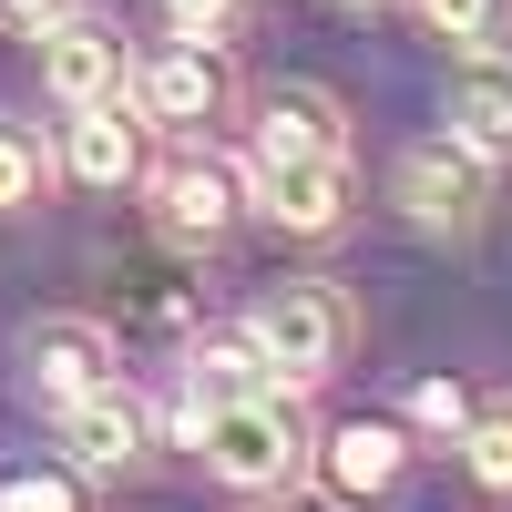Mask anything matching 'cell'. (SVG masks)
<instances>
[{
  "instance_id": "1",
  "label": "cell",
  "mask_w": 512,
  "mask_h": 512,
  "mask_svg": "<svg viewBox=\"0 0 512 512\" xmlns=\"http://www.w3.org/2000/svg\"><path fill=\"white\" fill-rule=\"evenodd\" d=\"M195 451L226 492H287L308 472V420H297V390H246L226 410H195Z\"/></svg>"
},
{
  "instance_id": "2",
  "label": "cell",
  "mask_w": 512,
  "mask_h": 512,
  "mask_svg": "<svg viewBox=\"0 0 512 512\" xmlns=\"http://www.w3.org/2000/svg\"><path fill=\"white\" fill-rule=\"evenodd\" d=\"M246 338L267 349V369L287 379V390H308V379H328L338 349H349V308H338V287L287 277V287H267V297L246 308Z\"/></svg>"
},
{
  "instance_id": "3",
  "label": "cell",
  "mask_w": 512,
  "mask_h": 512,
  "mask_svg": "<svg viewBox=\"0 0 512 512\" xmlns=\"http://www.w3.org/2000/svg\"><path fill=\"white\" fill-rule=\"evenodd\" d=\"M21 369H31V390L52 400V410H72L82 390L123 379V349H113L103 318H31L21 328Z\"/></svg>"
},
{
  "instance_id": "4",
  "label": "cell",
  "mask_w": 512,
  "mask_h": 512,
  "mask_svg": "<svg viewBox=\"0 0 512 512\" xmlns=\"http://www.w3.org/2000/svg\"><path fill=\"white\" fill-rule=\"evenodd\" d=\"M400 205H410V216L420 226H431V236H472L482 226V205H492V164L472 154V144H420L410 164H400Z\"/></svg>"
},
{
  "instance_id": "5",
  "label": "cell",
  "mask_w": 512,
  "mask_h": 512,
  "mask_svg": "<svg viewBox=\"0 0 512 512\" xmlns=\"http://www.w3.org/2000/svg\"><path fill=\"white\" fill-rule=\"evenodd\" d=\"M134 113L144 123H216L226 113V52H216V31H175L164 52L144 62L134 82Z\"/></svg>"
},
{
  "instance_id": "6",
  "label": "cell",
  "mask_w": 512,
  "mask_h": 512,
  "mask_svg": "<svg viewBox=\"0 0 512 512\" xmlns=\"http://www.w3.org/2000/svg\"><path fill=\"white\" fill-rule=\"evenodd\" d=\"M256 205H267L287 236H328L349 216V144H328V154H256Z\"/></svg>"
},
{
  "instance_id": "7",
  "label": "cell",
  "mask_w": 512,
  "mask_h": 512,
  "mask_svg": "<svg viewBox=\"0 0 512 512\" xmlns=\"http://www.w3.org/2000/svg\"><path fill=\"white\" fill-rule=\"evenodd\" d=\"M441 113H451V144H472L482 164H512V52L502 41H472V52L451 62Z\"/></svg>"
},
{
  "instance_id": "8",
  "label": "cell",
  "mask_w": 512,
  "mask_h": 512,
  "mask_svg": "<svg viewBox=\"0 0 512 512\" xmlns=\"http://www.w3.org/2000/svg\"><path fill=\"white\" fill-rule=\"evenodd\" d=\"M62 164H72V185H134L144 175V113L134 93H103V103H72V134H62Z\"/></svg>"
},
{
  "instance_id": "9",
  "label": "cell",
  "mask_w": 512,
  "mask_h": 512,
  "mask_svg": "<svg viewBox=\"0 0 512 512\" xmlns=\"http://www.w3.org/2000/svg\"><path fill=\"white\" fill-rule=\"evenodd\" d=\"M236 205H246L236 164H216V154H185V164H164V185H154V226L175 236V246H216V236L236 226Z\"/></svg>"
},
{
  "instance_id": "10",
  "label": "cell",
  "mask_w": 512,
  "mask_h": 512,
  "mask_svg": "<svg viewBox=\"0 0 512 512\" xmlns=\"http://www.w3.org/2000/svg\"><path fill=\"white\" fill-rule=\"evenodd\" d=\"M62 451H72V472H123V461H144V400L123 390V379L82 390L62 410Z\"/></svg>"
},
{
  "instance_id": "11",
  "label": "cell",
  "mask_w": 512,
  "mask_h": 512,
  "mask_svg": "<svg viewBox=\"0 0 512 512\" xmlns=\"http://www.w3.org/2000/svg\"><path fill=\"white\" fill-rule=\"evenodd\" d=\"M41 82L62 103H103V93H123V41L103 21H82V11L41 21Z\"/></svg>"
},
{
  "instance_id": "12",
  "label": "cell",
  "mask_w": 512,
  "mask_h": 512,
  "mask_svg": "<svg viewBox=\"0 0 512 512\" xmlns=\"http://www.w3.org/2000/svg\"><path fill=\"white\" fill-rule=\"evenodd\" d=\"M400 461H410V431H400V420H338V431H328V482L349 492V502L390 492Z\"/></svg>"
},
{
  "instance_id": "13",
  "label": "cell",
  "mask_w": 512,
  "mask_h": 512,
  "mask_svg": "<svg viewBox=\"0 0 512 512\" xmlns=\"http://www.w3.org/2000/svg\"><path fill=\"white\" fill-rule=\"evenodd\" d=\"M246 390H277V369H267V349L236 328V338H195V359H185V410H226V400H246Z\"/></svg>"
},
{
  "instance_id": "14",
  "label": "cell",
  "mask_w": 512,
  "mask_h": 512,
  "mask_svg": "<svg viewBox=\"0 0 512 512\" xmlns=\"http://www.w3.org/2000/svg\"><path fill=\"white\" fill-rule=\"evenodd\" d=\"M328 144H338V103L318 82H277L256 103V154H328Z\"/></svg>"
},
{
  "instance_id": "15",
  "label": "cell",
  "mask_w": 512,
  "mask_h": 512,
  "mask_svg": "<svg viewBox=\"0 0 512 512\" xmlns=\"http://www.w3.org/2000/svg\"><path fill=\"white\" fill-rule=\"evenodd\" d=\"M0 512H82V472L72 461H11L0 472Z\"/></svg>"
},
{
  "instance_id": "16",
  "label": "cell",
  "mask_w": 512,
  "mask_h": 512,
  "mask_svg": "<svg viewBox=\"0 0 512 512\" xmlns=\"http://www.w3.org/2000/svg\"><path fill=\"white\" fill-rule=\"evenodd\" d=\"M461 451H472L482 492H512V410H472V420H461Z\"/></svg>"
},
{
  "instance_id": "17",
  "label": "cell",
  "mask_w": 512,
  "mask_h": 512,
  "mask_svg": "<svg viewBox=\"0 0 512 512\" xmlns=\"http://www.w3.org/2000/svg\"><path fill=\"white\" fill-rule=\"evenodd\" d=\"M502 11H512V0H420V21H431L441 41H461V52H472V41H492Z\"/></svg>"
},
{
  "instance_id": "18",
  "label": "cell",
  "mask_w": 512,
  "mask_h": 512,
  "mask_svg": "<svg viewBox=\"0 0 512 512\" xmlns=\"http://www.w3.org/2000/svg\"><path fill=\"white\" fill-rule=\"evenodd\" d=\"M31 195H41V144L21 134V123H0V216L31 205Z\"/></svg>"
},
{
  "instance_id": "19",
  "label": "cell",
  "mask_w": 512,
  "mask_h": 512,
  "mask_svg": "<svg viewBox=\"0 0 512 512\" xmlns=\"http://www.w3.org/2000/svg\"><path fill=\"white\" fill-rule=\"evenodd\" d=\"M410 420H420V431H451L461 441V420H472V390H461V379H420V390H410Z\"/></svg>"
},
{
  "instance_id": "20",
  "label": "cell",
  "mask_w": 512,
  "mask_h": 512,
  "mask_svg": "<svg viewBox=\"0 0 512 512\" xmlns=\"http://www.w3.org/2000/svg\"><path fill=\"white\" fill-rule=\"evenodd\" d=\"M226 11H236V0H164L175 31H226Z\"/></svg>"
},
{
  "instance_id": "21",
  "label": "cell",
  "mask_w": 512,
  "mask_h": 512,
  "mask_svg": "<svg viewBox=\"0 0 512 512\" xmlns=\"http://www.w3.org/2000/svg\"><path fill=\"white\" fill-rule=\"evenodd\" d=\"M0 11H11V21H31V31H41V21H62L72 0H0Z\"/></svg>"
},
{
  "instance_id": "22",
  "label": "cell",
  "mask_w": 512,
  "mask_h": 512,
  "mask_svg": "<svg viewBox=\"0 0 512 512\" xmlns=\"http://www.w3.org/2000/svg\"><path fill=\"white\" fill-rule=\"evenodd\" d=\"M267 512H308V502H267Z\"/></svg>"
},
{
  "instance_id": "23",
  "label": "cell",
  "mask_w": 512,
  "mask_h": 512,
  "mask_svg": "<svg viewBox=\"0 0 512 512\" xmlns=\"http://www.w3.org/2000/svg\"><path fill=\"white\" fill-rule=\"evenodd\" d=\"M349 11H379V0H349Z\"/></svg>"
}]
</instances>
